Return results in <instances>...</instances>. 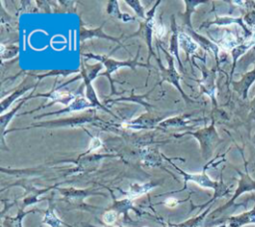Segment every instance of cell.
I'll use <instances>...</instances> for the list:
<instances>
[{
	"label": "cell",
	"mask_w": 255,
	"mask_h": 227,
	"mask_svg": "<svg viewBox=\"0 0 255 227\" xmlns=\"http://www.w3.org/2000/svg\"><path fill=\"white\" fill-rule=\"evenodd\" d=\"M249 118H250V119H253V120L255 121V97H254V99L251 101V104H250Z\"/></svg>",
	"instance_id": "cell-4"
},
{
	"label": "cell",
	"mask_w": 255,
	"mask_h": 227,
	"mask_svg": "<svg viewBox=\"0 0 255 227\" xmlns=\"http://www.w3.org/2000/svg\"><path fill=\"white\" fill-rule=\"evenodd\" d=\"M254 142H255V139H254Z\"/></svg>",
	"instance_id": "cell-6"
},
{
	"label": "cell",
	"mask_w": 255,
	"mask_h": 227,
	"mask_svg": "<svg viewBox=\"0 0 255 227\" xmlns=\"http://www.w3.org/2000/svg\"><path fill=\"white\" fill-rule=\"evenodd\" d=\"M254 82H255V67L252 71L246 73L242 77V80L240 82H236L233 85H234V89L239 93V95L243 99H246L247 94H248V90Z\"/></svg>",
	"instance_id": "cell-3"
},
{
	"label": "cell",
	"mask_w": 255,
	"mask_h": 227,
	"mask_svg": "<svg viewBox=\"0 0 255 227\" xmlns=\"http://www.w3.org/2000/svg\"><path fill=\"white\" fill-rule=\"evenodd\" d=\"M248 224H255V205L251 210L243 212L239 215L231 216L228 219L229 227H241Z\"/></svg>",
	"instance_id": "cell-2"
},
{
	"label": "cell",
	"mask_w": 255,
	"mask_h": 227,
	"mask_svg": "<svg viewBox=\"0 0 255 227\" xmlns=\"http://www.w3.org/2000/svg\"><path fill=\"white\" fill-rule=\"evenodd\" d=\"M116 219V214L114 212H108L106 215H105V221L109 224L113 223Z\"/></svg>",
	"instance_id": "cell-5"
},
{
	"label": "cell",
	"mask_w": 255,
	"mask_h": 227,
	"mask_svg": "<svg viewBox=\"0 0 255 227\" xmlns=\"http://www.w3.org/2000/svg\"><path fill=\"white\" fill-rule=\"evenodd\" d=\"M238 173L240 174V179H239V183H238V187L233 195V197L230 199V201L223 206L221 209L229 207L231 204H233L234 200L242 193L244 192H249V191H253L255 190V180L249 175V171H248V166H247V162L245 161V172H240L238 171Z\"/></svg>",
	"instance_id": "cell-1"
}]
</instances>
